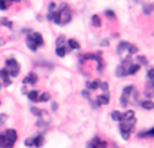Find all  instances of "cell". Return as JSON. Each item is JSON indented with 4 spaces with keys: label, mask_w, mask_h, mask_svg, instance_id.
I'll return each mask as SVG.
<instances>
[{
    "label": "cell",
    "mask_w": 154,
    "mask_h": 148,
    "mask_svg": "<svg viewBox=\"0 0 154 148\" xmlns=\"http://www.w3.org/2000/svg\"><path fill=\"white\" fill-rule=\"evenodd\" d=\"M64 40H65V36H64V35H60L57 39V47H60V46L64 44Z\"/></svg>",
    "instance_id": "24"
},
{
    "label": "cell",
    "mask_w": 154,
    "mask_h": 148,
    "mask_svg": "<svg viewBox=\"0 0 154 148\" xmlns=\"http://www.w3.org/2000/svg\"><path fill=\"white\" fill-rule=\"evenodd\" d=\"M27 97H28L31 101H38L39 94H38V91H37V90H31V91H28V93H27Z\"/></svg>",
    "instance_id": "13"
},
{
    "label": "cell",
    "mask_w": 154,
    "mask_h": 148,
    "mask_svg": "<svg viewBox=\"0 0 154 148\" xmlns=\"http://www.w3.org/2000/svg\"><path fill=\"white\" fill-rule=\"evenodd\" d=\"M138 70H139V65H136V63H131L130 67L127 69V75H132V74H135Z\"/></svg>",
    "instance_id": "9"
},
{
    "label": "cell",
    "mask_w": 154,
    "mask_h": 148,
    "mask_svg": "<svg viewBox=\"0 0 154 148\" xmlns=\"http://www.w3.org/2000/svg\"><path fill=\"white\" fill-rule=\"evenodd\" d=\"M66 51H68V48H65L64 46L57 47V55H58V57H64V55L66 54Z\"/></svg>",
    "instance_id": "18"
},
{
    "label": "cell",
    "mask_w": 154,
    "mask_h": 148,
    "mask_svg": "<svg viewBox=\"0 0 154 148\" xmlns=\"http://www.w3.org/2000/svg\"><path fill=\"white\" fill-rule=\"evenodd\" d=\"M50 100V96H49V93H43V94H41L38 97V101H49Z\"/></svg>",
    "instance_id": "23"
},
{
    "label": "cell",
    "mask_w": 154,
    "mask_h": 148,
    "mask_svg": "<svg viewBox=\"0 0 154 148\" xmlns=\"http://www.w3.org/2000/svg\"><path fill=\"white\" fill-rule=\"evenodd\" d=\"M0 78H3L5 86L11 85V79H9V74H8V71H7V69L0 70Z\"/></svg>",
    "instance_id": "7"
},
{
    "label": "cell",
    "mask_w": 154,
    "mask_h": 148,
    "mask_svg": "<svg viewBox=\"0 0 154 148\" xmlns=\"http://www.w3.org/2000/svg\"><path fill=\"white\" fill-rule=\"evenodd\" d=\"M5 66H7V71H8L9 77H16V75H18L20 67H19L16 59H7Z\"/></svg>",
    "instance_id": "3"
},
{
    "label": "cell",
    "mask_w": 154,
    "mask_h": 148,
    "mask_svg": "<svg viewBox=\"0 0 154 148\" xmlns=\"http://www.w3.org/2000/svg\"><path fill=\"white\" fill-rule=\"evenodd\" d=\"M7 7H8V4H7V1L5 0H0V9H7Z\"/></svg>",
    "instance_id": "27"
},
{
    "label": "cell",
    "mask_w": 154,
    "mask_h": 148,
    "mask_svg": "<svg viewBox=\"0 0 154 148\" xmlns=\"http://www.w3.org/2000/svg\"><path fill=\"white\" fill-rule=\"evenodd\" d=\"M92 24H93L95 27H100V26H101L100 17L97 16V15H93V16H92Z\"/></svg>",
    "instance_id": "16"
},
{
    "label": "cell",
    "mask_w": 154,
    "mask_h": 148,
    "mask_svg": "<svg viewBox=\"0 0 154 148\" xmlns=\"http://www.w3.org/2000/svg\"><path fill=\"white\" fill-rule=\"evenodd\" d=\"M31 112H33V113L35 114V116H38V117H41V116H42V110H39V109L34 108V106L31 108Z\"/></svg>",
    "instance_id": "25"
},
{
    "label": "cell",
    "mask_w": 154,
    "mask_h": 148,
    "mask_svg": "<svg viewBox=\"0 0 154 148\" xmlns=\"http://www.w3.org/2000/svg\"><path fill=\"white\" fill-rule=\"evenodd\" d=\"M24 144L28 145V147H30V145H34V139H27L26 141H24Z\"/></svg>",
    "instance_id": "30"
},
{
    "label": "cell",
    "mask_w": 154,
    "mask_h": 148,
    "mask_svg": "<svg viewBox=\"0 0 154 148\" xmlns=\"http://www.w3.org/2000/svg\"><path fill=\"white\" fill-rule=\"evenodd\" d=\"M12 1H19V0H12Z\"/></svg>",
    "instance_id": "37"
},
{
    "label": "cell",
    "mask_w": 154,
    "mask_h": 148,
    "mask_svg": "<svg viewBox=\"0 0 154 148\" xmlns=\"http://www.w3.org/2000/svg\"><path fill=\"white\" fill-rule=\"evenodd\" d=\"M99 104H108L110 102V97H108V93H104V94H101V96H99Z\"/></svg>",
    "instance_id": "11"
},
{
    "label": "cell",
    "mask_w": 154,
    "mask_h": 148,
    "mask_svg": "<svg viewBox=\"0 0 154 148\" xmlns=\"http://www.w3.org/2000/svg\"><path fill=\"white\" fill-rule=\"evenodd\" d=\"M52 109H53V110H57V104H56V102L52 104Z\"/></svg>",
    "instance_id": "35"
},
{
    "label": "cell",
    "mask_w": 154,
    "mask_h": 148,
    "mask_svg": "<svg viewBox=\"0 0 154 148\" xmlns=\"http://www.w3.org/2000/svg\"><path fill=\"white\" fill-rule=\"evenodd\" d=\"M35 82H37V75L34 73H30L28 77L23 79V83H35Z\"/></svg>",
    "instance_id": "8"
},
{
    "label": "cell",
    "mask_w": 154,
    "mask_h": 148,
    "mask_svg": "<svg viewBox=\"0 0 154 148\" xmlns=\"http://www.w3.org/2000/svg\"><path fill=\"white\" fill-rule=\"evenodd\" d=\"M142 106H143V108L145 109H154V102L153 101H143V102H142Z\"/></svg>",
    "instance_id": "17"
},
{
    "label": "cell",
    "mask_w": 154,
    "mask_h": 148,
    "mask_svg": "<svg viewBox=\"0 0 154 148\" xmlns=\"http://www.w3.org/2000/svg\"><path fill=\"white\" fill-rule=\"evenodd\" d=\"M135 91V89H134V86H126L123 89V93H122V97H120V104H122V106H127L128 104V98H130V94L131 93H134Z\"/></svg>",
    "instance_id": "4"
},
{
    "label": "cell",
    "mask_w": 154,
    "mask_h": 148,
    "mask_svg": "<svg viewBox=\"0 0 154 148\" xmlns=\"http://www.w3.org/2000/svg\"><path fill=\"white\" fill-rule=\"evenodd\" d=\"M68 48H71V50H77V48H80V44L77 43L75 39H69L68 40Z\"/></svg>",
    "instance_id": "12"
},
{
    "label": "cell",
    "mask_w": 154,
    "mask_h": 148,
    "mask_svg": "<svg viewBox=\"0 0 154 148\" xmlns=\"http://www.w3.org/2000/svg\"><path fill=\"white\" fill-rule=\"evenodd\" d=\"M122 121L126 122H135V113L132 110H127L124 114H122Z\"/></svg>",
    "instance_id": "6"
},
{
    "label": "cell",
    "mask_w": 154,
    "mask_h": 148,
    "mask_svg": "<svg viewBox=\"0 0 154 148\" xmlns=\"http://www.w3.org/2000/svg\"><path fill=\"white\" fill-rule=\"evenodd\" d=\"M87 87H88V89L95 90V89H97V87H99V81H92V82H88V83H87Z\"/></svg>",
    "instance_id": "19"
},
{
    "label": "cell",
    "mask_w": 154,
    "mask_h": 148,
    "mask_svg": "<svg viewBox=\"0 0 154 148\" xmlns=\"http://www.w3.org/2000/svg\"><path fill=\"white\" fill-rule=\"evenodd\" d=\"M106 147H107V143L100 140V141H99V148H106Z\"/></svg>",
    "instance_id": "32"
},
{
    "label": "cell",
    "mask_w": 154,
    "mask_h": 148,
    "mask_svg": "<svg viewBox=\"0 0 154 148\" xmlns=\"http://www.w3.org/2000/svg\"><path fill=\"white\" fill-rule=\"evenodd\" d=\"M111 116H112V120H115V121H122V113L118 110H114L111 113Z\"/></svg>",
    "instance_id": "15"
},
{
    "label": "cell",
    "mask_w": 154,
    "mask_h": 148,
    "mask_svg": "<svg viewBox=\"0 0 154 148\" xmlns=\"http://www.w3.org/2000/svg\"><path fill=\"white\" fill-rule=\"evenodd\" d=\"M145 135H150V136H154V128L151 129L150 132H147V133H145Z\"/></svg>",
    "instance_id": "36"
},
{
    "label": "cell",
    "mask_w": 154,
    "mask_h": 148,
    "mask_svg": "<svg viewBox=\"0 0 154 148\" xmlns=\"http://www.w3.org/2000/svg\"><path fill=\"white\" fill-rule=\"evenodd\" d=\"M100 87L104 90V93H107V91H108V83H107V82H103L100 85Z\"/></svg>",
    "instance_id": "29"
},
{
    "label": "cell",
    "mask_w": 154,
    "mask_h": 148,
    "mask_svg": "<svg viewBox=\"0 0 154 148\" xmlns=\"http://www.w3.org/2000/svg\"><path fill=\"white\" fill-rule=\"evenodd\" d=\"M128 47H130V43H128V42H122V43L118 46V52L122 54V52L126 51V50H127V52H128Z\"/></svg>",
    "instance_id": "10"
},
{
    "label": "cell",
    "mask_w": 154,
    "mask_h": 148,
    "mask_svg": "<svg viewBox=\"0 0 154 148\" xmlns=\"http://www.w3.org/2000/svg\"><path fill=\"white\" fill-rule=\"evenodd\" d=\"M147 77H149L150 79H154V69L149 70V73H147Z\"/></svg>",
    "instance_id": "31"
},
{
    "label": "cell",
    "mask_w": 154,
    "mask_h": 148,
    "mask_svg": "<svg viewBox=\"0 0 154 148\" xmlns=\"http://www.w3.org/2000/svg\"><path fill=\"white\" fill-rule=\"evenodd\" d=\"M136 61L139 62V63H143V65L147 63V59H146L145 57H142V55H138V57H136Z\"/></svg>",
    "instance_id": "26"
},
{
    "label": "cell",
    "mask_w": 154,
    "mask_h": 148,
    "mask_svg": "<svg viewBox=\"0 0 154 148\" xmlns=\"http://www.w3.org/2000/svg\"><path fill=\"white\" fill-rule=\"evenodd\" d=\"M8 143V140H7V137H5V135L3 133V135H0V147L4 148V145Z\"/></svg>",
    "instance_id": "21"
},
{
    "label": "cell",
    "mask_w": 154,
    "mask_h": 148,
    "mask_svg": "<svg viewBox=\"0 0 154 148\" xmlns=\"http://www.w3.org/2000/svg\"><path fill=\"white\" fill-rule=\"evenodd\" d=\"M42 144H43V137H42V136H38V137L34 139V145H35V147H41Z\"/></svg>",
    "instance_id": "20"
},
{
    "label": "cell",
    "mask_w": 154,
    "mask_h": 148,
    "mask_svg": "<svg viewBox=\"0 0 154 148\" xmlns=\"http://www.w3.org/2000/svg\"><path fill=\"white\" fill-rule=\"evenodd\" d=\"M99 141H100V139H99V137H95L92 143L89 144V147L91 148H99Z\"/></svg>",
    "instance_id": "22"
},
{
    "label": "cell",
    "mask_w": 154,
    "mask_h": 148,
    "mask_svg": "<svg viewBox=\"0 0 154 148\" xmlns=\"http://www.w3.org/2000/svg\"><path fill=\"white\" fill-rule=\"evenodd\" d=\"M81 94H83L85 98H89V93H88V90H83L81 91Z\"/></svg>",
    "instance_id": "33"
},
{
    "label": "cell",
    "mask_w": 154,
    "mask_h": 148,
    "mask_svg": "<svg viewBox=\"0 0 154 148\" xmlns=\"http://www.w3.org/2000/svg\"><path fill=\"white\" fill-rule=\"evenodd\" d=\"M5 137H7V140H8V143L4 145V148H12L14 144H15V141H16V139H18V133H16V131H14V129H8V131H5Z\"/></svg>",
    "instance_id": "5"
},
{
    "label": "cell",
    "mask_w": 154,
    "mask_h": 148,
    "mask_svg": "<svg viewBox=\"0 0 154 148\" xmlns=\"http://www.w3.org/2000/svg\"><path fill=\"white\" fill-rule=\"evenodd\" d=\"M27 47L33 50V51H35L38 47H41L42 44H43V38H42V35L38 34V32H31L28 36H27Z\"/></svg>",
    "instance_id": "2"
},
{
    "label": "cell",
    "mask_w": 154,
    "mask_h": 148,
    "mask_svg": "<svg viewBox=\"0 0 154 148\" xmlns=\"http://www.w3.org/2000/svg\"><path fill=\"white\" fill-rule=\"evenodd\" d=\"M0 22L3 23V24H5V26H7V27H9V28L12 27V23H11V22H8L7 19H0Z\"/></svg>",
    "instance_id": "28"
},
{
    "label": "cell",
    "mask_w": 154,
    "mask_h": 148,
    "mask_svg": "<svg viewBox=\"0 0 154 148\" xmlns=\"http://www.w3.org/2000/svg\"><path fill=\"white\" fill-rule=\"evenodd\" d=\"M56 4L52 3L50 4V9H49L47 13V19L49 20H53L56 24H68L72 19V13H71V8L68 4H61L58 7V9H54Z\"/></svg>",
    "instance_id": "1"
},
{
    "label": "cell",
    "mask_w": 154,
    "mask_h": 148,
    "mask_svg": "<svg viewBox=\"0 0 154 148\" xmlns=\"http://www.w3.org/2000/svg\"><path fill=\"white\" fill-rule=\"evenodd\" d=\"M116 75H118V77H123V75H127V70L124 69L123 66H119L118 69H116Z\"/></svg>",
    "instance_id": "14"
},
{
    "label": "cell",
    "mask_w": 154,
    "mask_h": 148,
    "mask_svg": "<svg viewBox=\"0 0 154 148\" xmlns=\"http://www.w3.org/2000/svg\"><path fill=\"white\" fill-rule=\"evenodd\" d=\"M5 118H7V116H5V114H1V116H0V124L3 121H5Z\"/></svg>",
    "instance_id": "34"
}]
</instances>
